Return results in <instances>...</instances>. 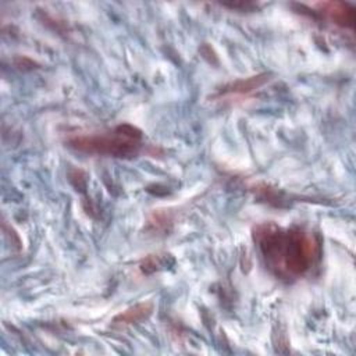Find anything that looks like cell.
<instances>
[{"label": "cell", "instance_id": "6da1fadb", "mask_svg": "<svg viewBox=\"0 0 356 356\" xmlns=\"http://www.w3.org/2000/svg\"><path fill=\"white\" fill-rule=\"evenodd\" d=\"M253 239L261 257L280 278H299L309 273L320 257L317 236L302 228H281L273 222L259 224Z\"/></svg>", "mask_w": 356, "mask_h": 356}, {"label": "cell", "instance_id": "3957f363", "mask_svg": "<svg viewBox=\"0 0 356 356\" xmlns=\"http://www.w3.org/2000/svg\"><path fill=\"white\" fill-rule=\"evenodd\" d=\"M318 13H321L328 21L342 28H352L355 22V10L352 6L343 1H320L314 4Z\"/></svg>", "mask_w": 356, "mask_h": 356}, {"label": "cell", "instance_id": "277c9868", "mask_svg": "<svg viewBox=\"0 0 356 356\" xmlns=\"http://www.w3.org/2000/svg\"><path fill=\"white\" fill-rule=\"evenodd\" d=\"M268 79H270L268 74H259V75H253L249 78L238 79V81L231 82L229 85L224 86V89L221 90V95H234V96L249 95V93L257 90L259 88H261L266 82H268Z\"/></svg>", "mask_w": 356, "mask_h": 356}, {"label": "cell", "instance_id": "5b68a950", "mask_svg": "<svg viewBox=\"0 0 356 356\" xmlns=\"http://www.w3.org/2000/svg\"><path fill=\"white\" fill-rule=\"evenodd\" d=\"M153 312V305L150 302H143L138 303L135 306L128 307L125 312L120 313L115 316L114 323L121 324V325H131V324H138L146 320Z\"/></svg>", "mask_w": 356, "mask_h": 356}, {"label": "cell", "instance_id": "8992f818", "mask_svg": "<svg viewBox=\"0 0 356 356\" xmlns=\"http://www.w3.org/2000/svg\"><path fill=\"white\" fill-rule=\"evenodd\" d=\"M160 266H161V263H160V256L153 254V256H149L146 260H143V263H142V266H140V270H142L143 273L149 274V273H153V271L159 270Z\"/></svg>", "mask_w": 356, "mask_h": 356}, {"label": "cell", "instance_id": "7a4b0ae2", "mask_svg": "<svg viewBox=\"0 0 356 356\" xmlns=\"http://www.w3.org/2000/svg\"><path fill=\"white\" fill-rule=\"evenodd\" d=\"M142 134L132 125H120L111 134L83 135L70 139V145L85 153L114 157H134L142 147Z\"/></svg>", "mask_w": 356, "mask_h": 356}]
</instances>
